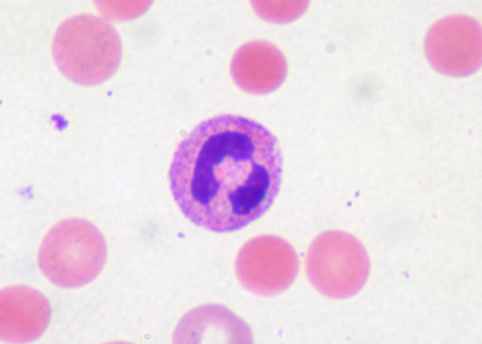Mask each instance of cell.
<instances>
[{
  "label": "cell",
  "mask_w": 482,
  "mask_h": 344,
  "mask_svg": "<svg viewBox=\"0 0 482 344\" xmlns=\"http://www.w3.org/2000/svg\"><path fill=\"white\" fill-rule=\"evenodd\" d=\"M276 138L261 124L222 114L198 124L178 144L168 177L174 201L198 226L241 229L271 206L281 184Z\"/></svg>",
  "instance_id": "6da1fadb"
},
{
  "label": "cell",
  "mask_w": 482,
  "mask_h": 344,
  "mask_svg": "<svg viewBox=\"0 0 482 344\" xmlns=\"http://www.w3.org/2000/svg\"><path fill=\"white\" fill-rule=\"evenodd\" d=\"M54 63L74 83L99 84L109 78L118 66L120 38L105 19L90 14L70 17L56 29L52 45Z\"/></svg>",
  "instance_id": "7a4b0ae2"
},
{
  "label": "cell",
  "mask_w": 482,
  "mask_h": 344,
  "mask_svg": "<svg viewBox=\"0 0 482 344\" xmlns=\"http://www.w3.org/2000/svg\"><path fill=\"white\" fill-rule=\"evenodd\" d=\"M106 256L105 241L99 230L85 219L70 218L47 233L39 247L38 264L50 282L74 288L93 281Z\"/></svg>",
  "instance_id": "3957f363"
},
{
  "label": "cell",
  "mask_w": 482,
  "mask_h": 344,
  "mask_svg": "<svg viewBox=\"0 0 482 344\" xmlns=\"http://www.w3.org/2000/svg\"><path fill=\"white\" fill-rule=\"evenodd\" d=\"M481 28L474 19L461 14L443 18L429 30L425 52L439 72L453 76L470 74L481 63Z\"/></svg>",
  "instance_id": "277c9868"
},
{
  "label": "cell",
  "mask_w": 482,
  "mask_h": 344,
  "mask_svg": "<svg viewBox=\"0 0 482 344\" xmlns=\"http://www.w3.org/2000/svg\"><path fill=\"white\" fill-rule=\"evenodd\" d=\"M313 248L319 260V283L333 297H346L357 292L369 272L367 254L351 235L331 231L321 235Z\"/></svg>",
  "instance_id": "5b68a950"
},
{
  "label": "cell",
  "mask_w": 482,
  "mask_h": 344,
  "mask_svg": "<svg viewBox=\"0 0 482 344\" xmlns=\"http://www.w3.org/2000/svg\"><path fill=\"white\" fill-rule=\"evenodd\" d=\"M48 299L23 286L3 289L0 295V336L10 343H28L39 337L50 319Z\"/></svg>",
  "instance_id": "8992f818"
}]
</instances>
